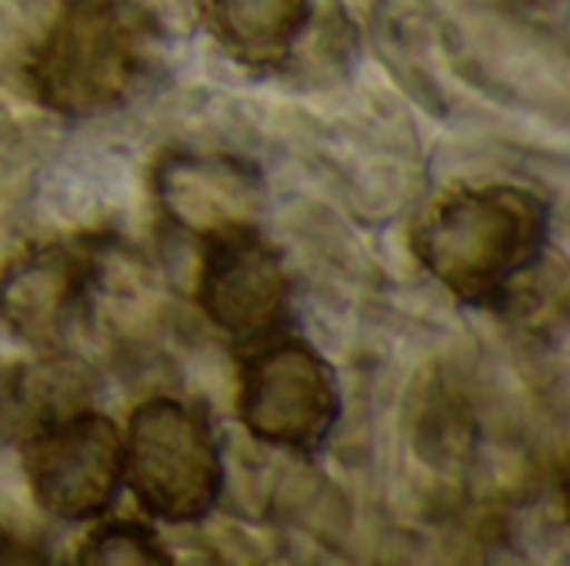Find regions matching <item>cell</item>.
Returning a JSON list of instances; mask_svg holds the SVG:
<instances>
[{"label":"cell","instance_id":"obj_1","mask_svg":"<svg viewBox=\"0 0 570 566\" xmlns=\"http://www.w3.org/2000/svg\"><path fill=\"white\" fill-rule=\"evenodd\" d=\"M411 247L461 304L508 310L548 260L551 207L518 183L458 187L424 214Z\"/></svg>","mask_w":570,"mask_h":566},{"label":"cell","instance_id":"obj_2","mask_svg":"<svg viewBox=\"0 0 570 566\" xmlns=\"http://www.w3.org/2000/svg\"><path fill=\"white\" fill-rule=\"evenodd\" d=\"M157 20L137 0H60L27 60L40 107L87 120L130 100L147 73Z\"/></svg>","mask_w":570,"mask_h":566},{"label":"cell","instance_id":"obj_3","mask_svg":"<svg viewBox=\"0 0 570 566\" xmlns=\"http://www.w3.org/2000/svg\"><path fill=\"white\" fill-rule=\"evenodd\" d=\"M124 484L154 520H204L224 490V457L210 420L174 397L137 404L124 434Z\"/></svg>","mask_w":570,"mask_h":566},{"label":"cell","instance_id":"obj_4","mask_svg":"<svg viewBox=\"0 0 570 566\" xmlns=\"http://www.w3.org/2000/svg\"><path fill=\"white\" fill-rule=\"evenodd\" d=\"M237 417L261 444L314 454L341 420L337 377L307 340L267 337L240 364Z\"/></svg>","mask_w":570,"mask_h":566},{"label":"cell","instance_id":"obj_5","mask_svg":"<svg viewBox=\"0 0 570 566\" xmlns=\"http://www.w3.org/2000/svg\"><path fill=\"white\" fill-rule=\"evenodd\" d=\"M20 457L33 500L63 524L100 520L124 487V434L94 407L27 434Z\"/></svg>","mask_w":570,"mask_h":566},{"label":"cell","instance_id":"obj_6","mask_svg":"<svg viewBox=\"0 0 570 566\" xmlns=\"http://www.w3.org/2000/svg\"><path fill=\"white\" fill-rule=\"evenodd\" d=\"M194 297L210 327L240 347L284 334L291 320V277L284 257L257 227L204 240Z\"/></svg>","mask_w":570,"mask_h":566},{"label":"cell","instance_id":"obj_7","mask_svg":"<svg viewBox=\"0 0 570 566\" xmlns=\"http://www.w3.org/2000/svg\"><path fill=\"white\" fill-rule=\"evenodd\" d=\"M100 240L40 244L0 274V320L30 347L60 350L90 297L100 270Z\"/></svg>","mask_w":570,"mask_h":566},{"label":"cell","instance_id":"obj_8","mask_svg":"<svg viewBox=\"0 0 570 566\" xmlns=\"http://www.w3.org/2000/svg\"><path fill=\"white\" fill-rule=\"evenodd\" d=\"M154 193L167 224L200 244L257 227L264 210L261 170L220 150H167L154 170Z\"/></svg>","mask_w":570,"mask_h":566},{"label":"cell","instance_id":"obj_9","mask_svg":"<svg viewBox=\"0 0 570 566\" xmlns=\"http://www.w3.org/2000/svg\"><path fill=\"white\" fill-rule=\"evenodd\" d=\"M94 377L77 357L50 350L43 360L13 367L0 377V434L23 440L37 427L90 407Z\"/></svg>","mask_w":570,"mask_h":566},{"label":"cell","instance_id":"obj_10","mask_svg":"<svg viewBox=\"0 0 570 566\" xmlns=\"http://www.w3.org/2000/svg\"><path fill=\"white\" fill-rule=\"evenodd\" d=\"M311 10V0H210V27L237 63L281 70L297 53Z\"/></svg>","mask_w":570,"mask_h":566},{"label":"cell","instance_id":"obj_11","mask_svg":"<svg viewBox=\"0 0 570 566\" xmlns=\"http://www.w3.org/2000/svg\"><path fill=\"white\" fill-rule=\"evenodd\" d=\"M83 566H170L174 557L154 527L137 520H100L77 550Z\"/></svg>","mask_w":570,"mask_h":566},{"label":"cell","instance_id":"obj_12","mask_svg":"<svg viewBox=\"0 0 570 566\" xmlns=\"http://www.w3.org/2000/svg\"><path fill=\"white\" fill-rule=\"evenodd\" d=\"M47 557L37 554V547L17 540L13 534H3L0 530V564H43Z\"/></svg>","mask_w":570,"mask_h":566},{"label":"cell","instance_id":"obj_13","mask_svg":"<svg viewBox=\"0 0 570 566\" xmlns=\"http://www.w3.org/2000/svg\"><path fill=\"white\" fill-rule=\"evenodd\" d=\"M531 3H554V0H531Z\"/></svg>","mask_w":570,"mask_h":566}]
</instances>
